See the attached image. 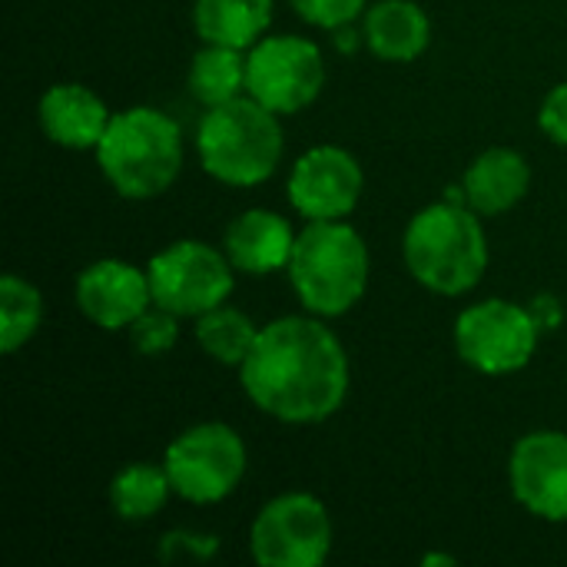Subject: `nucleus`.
I'll list each match as a JSON object with an SVG mask.
<instances>
[{"mask_svg":"<svg viewBox=\"0 0 567 567\" xmlns=\"http://www.w3.org/2000/svg\"><path fill=\"white\" fill-rule=\"evenodd\" d=\"M239 379L262 415L286 425H319L349 395V355L319 316H282L259 329Z\"/></svg>","mask_w":567,"mask_h":567,"instance_id":"obj_1","label":"nucleus"},{"mask_svg":"<svg viewBox=\"0 0 567 567\" xmlns=\"http://www.w3.org/2000/svg\"><path fill=\"white\" fill-rule=\"evenodd\" d=\"M402 256L412 279L429 292L465 296L488 269V236L472 206L445 199L412 216L402 236Z\"/></svg>","mask_w":567,"mask_h":567,"instance_id":"obj_2","label":"nucleus"},{"mask_svg":"<svg viewBox=\"0 0 567 567\" xmlns=\"http://www.w3.org/2000/svg\"><path fill=\"white\" fill-rule=\"evenodd\" d=\"M289 282L306 312L336 319L355 309L369 289V246L346 219H316L296 233Z\"/></svg>","mask_w":567,"mask_h":567,"instance_id":"obj_3","label":"nucleus"},{"mask_svg":"<svg viewBox=\"0 0 567 567\" xmlns=\"http://www.w3.org/2000/svg\"><path fill=\"white\" fill-rule=\"evenodd\" d=\"M103 179L123 199L163 196L183 169V130L156 106H130L113 113L103 140L96 143Z\"/></svg>","mask_w":567,"mask_h":567,"instance_id":"obj_4","label":"nucleus"},{"mask_svg":"<svg viewBox=\"0 0 567 567\" xmlns=\"http://www.w3.org/2000/svg\"><path fill=\"white\" fill-rule=\"evenodd\" d=\"M286 136L279 113L252 100L249 93L206 106L196 126V153L203 169L226 186H259L282 163Z\"/></svg>","mask_w":567,"mask_h":567,"instance_id":"obj_5","label":"nucleus"},{"mask_svg":"<svg viewBox=\"0 0 567 567\" xmlns=\"http://www.w3.org/2000/svg\"><path fill=\"white\" fill-rule=\"evenodd\" d=\"M246 442L226 422H199L179 432L163 455L173 495L189 505L229 498L246 475Z\"/></svg>","mask_w":567,"mask_h":567,"instance_id":"obj_6","label":"nucleus"},{"mask_svg":"<svg viewBox=\"0 0 567 567\" xmlns=\"http://www.w3.org/2000/svg\"><path fill=\"white\" fill-rule=\"evenodd\" d=\"M153 302L179 319H199L223 306L236 286V266L226 252L199 239H179L159 249L150 266Z\"/></svg>","mask_w":567,"mask_h":567,"instance_id":"obj_7","label":"nucleus"},{"mask_svg":"<svg viewBox=\"0 0 567 567\" xmlns=\"http://www.w3.org/2000/svg\"><path fill=\"white\" fill-rule=\"evenodd\" d=\"M542 332L532 309L508 299H485L458 312L455 349L482 375H512L535 359Z\"/></svg>","mask_w":567,"mask_h":567,"instance_id":"obj_8","label":"nucleus"},{"mask_svg":"<svg viewBox=\"0 0 567 567\" xmlns=\"http://www.w3.org/2000/svg\"><path fill=\"white\" fill-rule=\"evenodd\" d=\"M332 551L329 508L309 492L266 502L249 528V555L259 567H319Z\"/></svg>","mask_w":567,"mask_h":567,"instance_id":"obj_9","label":"nucleus"},{"mask_svg":"<svg viewBox=\"0 0 567 567\" xmlns=\"http://www.w3.org/2000/svg\"><path fill=\"white\" fill-rule=\"evenodd\" d=\"M322 86L326 60L309 37L276 33L246 50V93L279 116L312 106Z\"/></svg>","mask_w":567,"mask_h":567,"instance_id":"obj_10","label":"nucleus"},{"mask_svg":"<svg viewBox=\"0 0 567 567\" xmlns=\"http://www.w3.org/2000/svg\"><path fill=\"white\" fill-rule=\"evenodd\" d=\"M365 176L359 159L332 143L306 150L289 173V203L306 219H346L362 196Z\"/></svg>","mask_w":567,"mask_h":567,"instance_id":"obj_11","label":"nucleus"},{"mask_svg":"<svg viewBox=\"0 0 567 567\" xmlns=\"http://www.w3.org/2000/svg\"><path fill=\"white\" fill-rule=\"evenodd\" d=\"M515 502L542 522L567 525V435L532 432L518 439L508 462Z\"/></svg>","mask_w":567,"mask_h":567,"instance_id":"obj_12","label":"nucleus"},{"mask_svg":"<svg viewBox=\"0 0 567 567\" xmlns=\"http://www.w3.org/2000/svg\"><path fill=\"white\" fill-rule=\"evenodd\" d=\"M73 299L93 326L106 332L130 329L153 306L150 272L123 259H100L76 276Z\"/></svg>","mask_w":567,"mask_h":567,"instance_id":"obj_13","label":"nucleus"},{"mask_svg":"<svg viewBox=\"0 0 567 567\" xmlns=\"http://www.w3.org/2000/svg\"><path fill=\"white\" fill-rule=\"evenodd\" d=\"M40 130L50 143L63 150H96L113 113L83 83H53L37 103Z\"/></svg>","mask_w":567,"mask_h":567,"instance_id":"obj_14","label":"nucleus"},{"mask_svg":"<svg viewBox=\"0 0 567 567\" xmlns=\"http://www.w3.org/2000/svg\"><path fill=\"white\" fill-rule=\"evenodd\" d=\"M296 246V233L286 216L272 209H246L226 229L223 252L246 276H266L289 266Z\"/></svg>","mask_w":567,"mask_h":567,"instance_id":"obj_15","label":"nucleus"},{"mask_svg":"<svg viewBox=\"0 0 567 567\" xmlns=\"http://www.w3.org/2000/svg\"><path fill=\"white\" fill-rule=\"evenodd\" d=\"M532 189V166L512 146H492L472 159L462 176L465 206L478 216H502L515 209Z\"/></svg>","mask_w":567,"mask_h":567,"instance_id":"obj_16","label":"nucleus"},{"mask_svg":"<svg viewBox=\"0 0 567 567\" xmlns=\"http://www.w3.org/2000/svg\"><path fill=\"white\" fill-rule=\"evenodd\" d=\"M362 43L385 63H412L432 43V20L415 0H375L362 13Z\"/></svg>","mask_w":567,"mask_h":567,"instance_id":"obj_17","label":"nucleus"},{"mask_svg":"<svg viewBox=\"0 0 567 567\" xmlns=\"http://www.w3.org/2000/svg\"><path fill=\"white\" fill-rule=\"evenodd\" d=\"M272 23V0H193V27L203 43L256 47Z\"/></svg>","mask_w":567,"mask_h":567,"instance_id":"obj_18","label":"nucleus"},{"mask_svg":"<svg viewBox=\"0 0 567 567\" xmlns=\"http://www.w3.org/2000/svg\"><path fill=\"white\" fill-rule=\"evenodd\" d=\"M189 90L203 106H219L246 93V50L203 43L189 63Z\"/></svg>","mask_w":567,"mask_h":567,"instance_id":"obj_19","label":"nucleus"},{"mask_svg":"<svg viewBox=\"0 0 567 567\" xmlns=\"http://www.w3.org/2000/svg\"><path fill=\"white\" fill-rule=\"evenodd\" d=\"M173 485L163 465L136 462L116 472L110 482V505L123 522H150L169 502Z\"/></svg>","mask_w":567,"mask_h":567,"instance_id":"obj_20","label":"nucleus"},{"mask_svg":"<svg viewBox=\"0 0 567 567\" xmlns=\"http://www.w3.org/2000/svg\"><path fill=\"white\" fill-rule=\"evenodd\" d=\"M256 339H259V326L246 312H239L226 302L196 319V342L219 365L239 369L246 362V355L252 352Z\"/></svg>","mask_w":567,"mask_h":567,"instance_id":"obj_21","label":"nucleus"},{"mask_svg":"<svg viewBox=\"0 0 567 567\" xmlns=\"http://www.w3.org/2000/svg\"><path fill=\"white\" fill-rule=\"evenodd\" d=\"M43 322V296L33 282L20 276L0 279V352L13 355L23 349Z\"/></svg>","mask_w":567,"mask_h":567,"instance_id":"obj_22","label":"nucleus"},{"mask_svg":"<svg viewBox=\"0 0 567 567\" xmlns=\"http://www.w3.org/2000/svg\"><path fill=\"white\" fill-rule=\"evenodd\" d=\"M126 332H130V346L140 355H150V359L153 355H166L179 342V316H173L169 309L153 302L143 316L133 319V326Z\"/></svg>","mask_w":567,"mask_h":567,"instance_id":"obj_23","label":"nucleus"},{"mask_svg":"<svg viewBox=\"0 0 567 567\" xmlns=\"http://www.w3.org/2000/svg\"><path fill=\"white\" fill-rule=\"evenodd\" d=\"M289 3L306 23L322 30L352 27L369 10V0H289Z\"/></svg>","mask_w":567,"mask_h":567,"instance_id":"obj_24","label":"nucleus"},{"mask_svg":"<svg viewBox=\"0 0 567 567\" xmlns=\"http://www.w3.org/2000/svg\"><path fill=\"white\" fill-rule=\"evenodd\" d=\"M538 126L551 143L567 146V80L545 96L542 113H538Z\"/></svg>","mask_w":567,"mask_h":567,"instance_id":"obj_25","label":"nucleus"},{"mask_svg":"<svg viewBox=\"0 0 567 567\" xmlns=\"http://www.w3.org/2000/svg\"><path fill=\"white\" fill-rule=\"evenodd\" d=\"M532 312H535V319H538V326H542V329H555V326L561 322V306H558V299H555V296H542V299H535V302H532Z\"/></svg>","mask_w":567,"mask_h":567,"instance_id":"obj_26","label":"nucleus"},{"mask_svg":"<svg viewBox=\"0 0 567 567\" xmlns=\"http://www.w3.org/2000/svg\"><path fill=\"white\" fill-rule=\"evenodd\" d=\"M422 565L425 567H432V565H455V558H452V555H425V558H422Z\"/></svg>","mask_w":567,"mask_h":567,"instance_id":"obj_27","label":"nucleus"}]
</instances>
